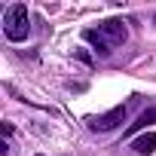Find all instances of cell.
<instances>
[{
  "label": "cell",
  "mask_w": 156,
  "mask_h": 156,
  "mask_svg": "<svg viewBox=\"0 0 156 156\" xmlns=\"http://www.w3.org/2000/svg\"><path fill=\"white\" fill-rule=\"evenodd\" d=\"M83 37H86L89 43H95V49H98L101 55H107L113 46H122L129 34H126L122 19H107V22H101L98 28H86Z\"/></svg>",
  "instance_id": "6da1fadb"
},
{
  "label": "cell",
  "mask_w": 156,
  "mask_h": 156,
  "mask_svg": "<svg viewBox=\"0 0 156 156\" xmlns=\"http://www.w3.org/2000/svg\"><path fill=\"white\" fill-rule=\"evenodd\" d=\"M135 153H141V156H150L153 150H156V135L153 132H147V135H141V138H135Z\"/></svg>",
  "instance_id": "5b68a950"
},
{
  "label": "cell",
  "mask_w": 156,
  "mask_h": 156,
  "mask_svg": "<svg viewBox=\"0 0 156 156\" xmlns=\"http://www.w3.org/2000/svg\"><path fill=\"white\" fill-rule=\"evenodd\" d=\"M126 116H129V104H119V107H113V110H107V113H101V116H92V119H89V129H92V132H110V129L119 126Z\"/></svg>",
  "instance_id": "3957f363"
},
{
  "label": "cell",
  "mask_w": 156,
  "mask_h": 156,
  "mask_svg": "<svg viewBox=\"0 0 156 156\" xmlns=\"http://www.w3.org/2000/svg\"><path fill=\"white\" fill-rule=\"evenodd\" d=\"M153 122H156V104H153V107H147V110H144V113L129 126V132H126V135H135V132H141V129H147V126H153Z\"/></svg>",
  "instance_id": "277c9868"
},
{
  "label": "cell",
  "mask_w": 156,
  "mask_h": 156,
  "mask_svg": "<svg viewBox=\"0 0 156 156\" xmlns=\"http://www.w3.org/2000/svg\"><path fill=\"white\" fill-rule=\"evenodd\" d=\"M28 31H31V25H28V9H25V3H12V6L6 9V16H3V34H6V40L22 43V40L28 37Z\"/></svg>",
  "instance_id": "7a4b0ae2"
}]
</instances>
